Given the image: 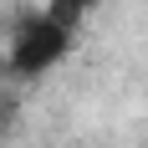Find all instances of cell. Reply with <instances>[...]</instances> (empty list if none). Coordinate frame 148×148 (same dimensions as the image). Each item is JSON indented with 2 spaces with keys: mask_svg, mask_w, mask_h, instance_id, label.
<instances>
[{
  "mask_svg": "<svg viewBox=\"0 0 148 148\" xmlns=\"http://www.w3.org/2000/svg\"><path fill=\"white\" fill-rule=\"evenodd\" d=\"M15 118H21V97L0 87V143H5V138L15 133Z\"/></svg>",
  "mask_w": 148,
  "mask_h": 148,
  "instance_id": "cell-3",
  "label": "cell"
},
{
  "mask_svg": "<svg viewBox=\"0 0 148 148\" xmlns=\"http://www.w3.org/2000/svg\"><path fill=\"white\" fill-rule=\"evenodd\" d=\"M92 5H97V0H46V15L61 21L66 31H77V26H82V15H87Z\"/></svg>",
  "mask_w": 148,
  "mask_h": 148,
  "instance_id": "cell-2",
  "label": "cell"
},
{
  "mask_svg": "<svg viewBox=\"0 0 148 148\" xmlns=\"http://www.w3.org/2000/svg\"><path fill=\"white\" fill-rule=\"evenodd\" d=\"M66 46H72V31L61 26V21H51L46 10H31L26 21L15 26L10 51H5L10 82H36V77H46L61 56H66Z\"/></svg>",
  "mask_w": 148,
  "mask_h": 148,
  "instance_id": "cell-1",
  "label": "cell"
}]
</instances>
